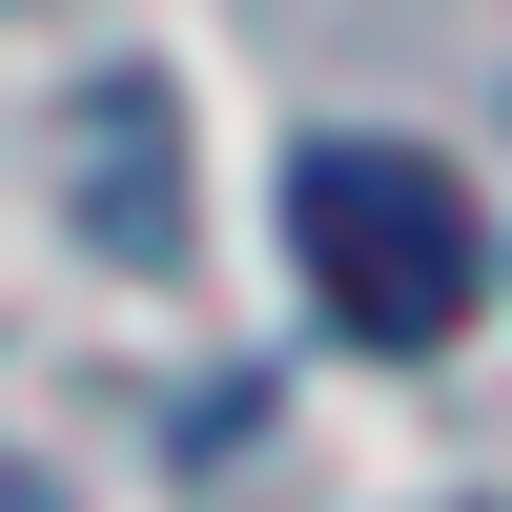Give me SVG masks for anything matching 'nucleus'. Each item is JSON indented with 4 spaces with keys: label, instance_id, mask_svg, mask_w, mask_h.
<instances>
[{
    "label": "nucleus",
    "instance_id": "f257e3e1",
    "mask_svg": "<svg viewBox=\"0 0 512 512\" xmlns=\"http://www.w3.org/2000/svg\"><path fill=\"white\" fill-rule=\"evenodd\" d=\"M287 267L349 349H451L472 328V185L390 123H328V144H287Z\"/></svg>",
    "mask_w": 512,
    "mask_h": 512
}]
</instances>
